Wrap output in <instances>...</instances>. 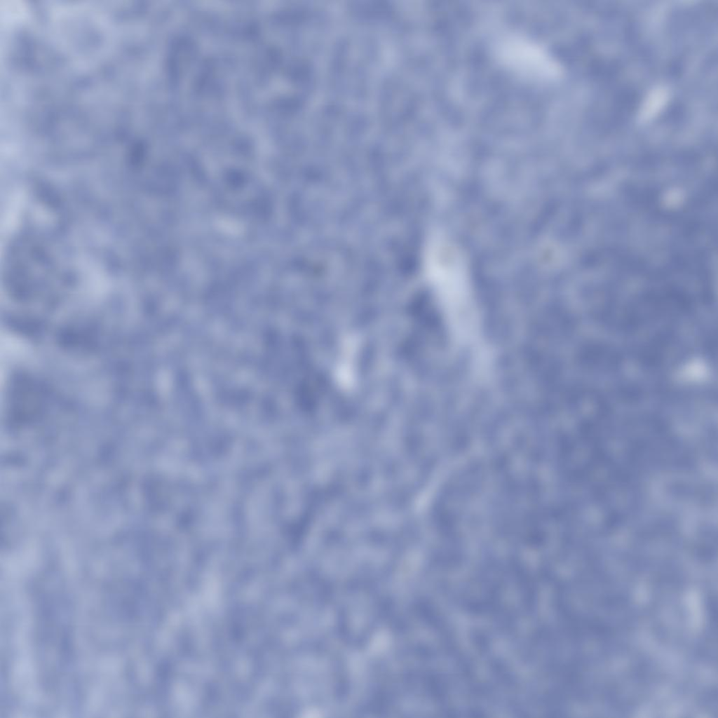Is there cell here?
<instances>
[{"mask_svg": "<svg viewBox=\"0 0 718 718\" xmlns=\"http://www.w3.org/2000/svg\"><path fill=\"white\" fill-rule=\"evenodd\" d=\"M508 55L513 62L532 73H544L546 62L544 56L528 45L518 43L510 44Z\"/></svg>", "mask_w": 718, "mask_h": 718, "instance_id": "1", "label": "cell"}]
</instances>
